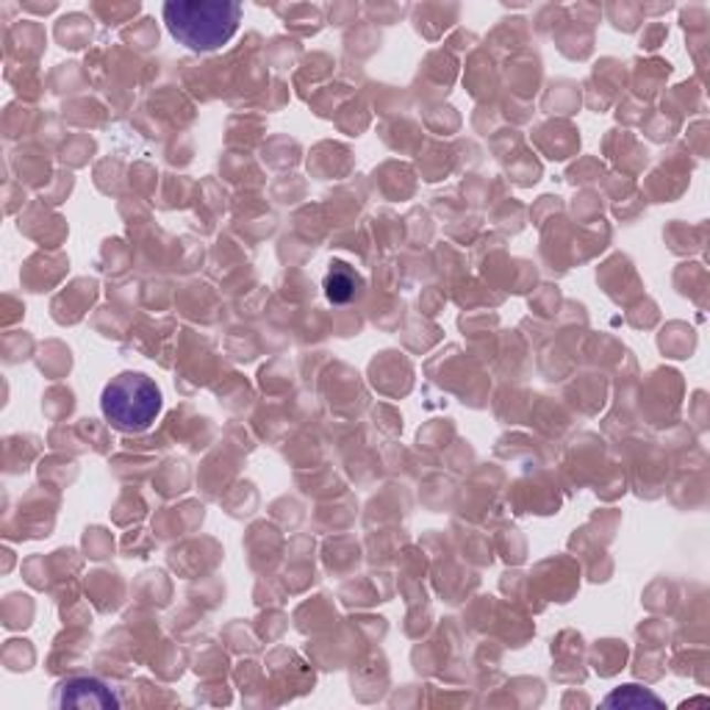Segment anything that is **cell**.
<instances>
[{
  "instance_id": "cell-1",
  "label": "cell",
  "mask_w": 710,
  "mask_h": 710,
  "mask_svg": "<svg viewBox=\"0 0 710 710\" xmlns=\"http://www.w3.org/2000/svg\"><path fill=\"white\" fill-rule=\"evenodd\" d=\"M165 23L189 51H220L240 31L242 7L227 0H172L165 7Z\"/></svg>"
},
{
  "instance_id": "cell-2",
  "label": "cell",
  "mask_w": 710,
  "mask_h": 710,
  "mask_svg": "<svg viewBox=\"0 0 710 710\" xmlns=\"http://www.w3.org/2000/svg\"><path fill=\"white\" fill-rule=\"evenodd\" d=\"M100 409L114 431L142 433L161 414V392L142 372H123L103 389Z\"/></svg>"
},
{
  "instance_id": "cell-3",
  "label": "cell",
  "mask_w": 710,
  "mask_h": 710,
  "mask_svg": "<svg viewBox=\"0 0 710 710\" xmlns=\"http://www.w3.org/2000/svg\"><path fill=\"white\" fill-rule=\"evenodd\" d=\"M56 704L62 708H117L120 699L114 697L112 688L103 686L92 677H75L56 688Z\"/></svg>"
},
{
  "instance_id": "cell-4",
  "label": "cell",
  "mask_w": 710,
  "mask_h": 710,
  "mask_svg": "<svg viewBox=\"0 0 710 710\" xmlns=\"http://www.w3.org/2000/svg\"><path fill=\"white\" fill-rule=\"evenodd\" d=\"M356 286H359V275H352L345 264H336L325 278V295L330 303H350L356 297Z\"/></svg>"
},
{
  "instance_id": "cell-5",
  "label": "cell",
  "mask_w": 710,
  "mask_h": 710,
  "mask_svg": "<svg viewBox=\"0 0 710 710\" xmlns=\"http://www.w3.org/2000/svg\"><path fill=\"white\" fill-rule=\"evenodd\" d=\"M605 704H608V708H614V704H622V708H642V704H655V708H658L660 699L655 697V693L642 691L638 686H625V688H619L616 693H611V697L605 699Z\"/></svg>"
}]
</instances>
